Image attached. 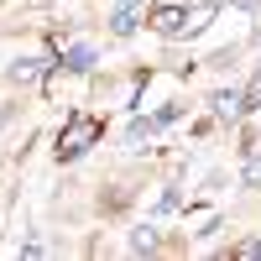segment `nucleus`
Here are the masks:
<instances>
[{"instance_id":"obj_12","label":"nucleus","mask_w":261,"mask_h":261,"mask_svg":"<svg viewBox=\"0 0 261 261\" xmlns=\"http://www.w3.org/2000/svg\"><path fill=\"white\" fill-rule=\"evenodd\" d=\"M120 6H136V0H120Z\"/></svg>"},{"instance_id":"obj_6","label":"nucleus","mask_w":261,"mask_h":261,"mask_svg":"<svg viewBox=\"0 0 261 261\" xmlns=\"http://www.w3.org/2000/svg\"><path fill=\"white\" fill-rule=\"evenodd\" d=\"M110 27H115V37H130V32H136V6H115Z\"/></svg>"},{"instance_id":"obj_8","label":"nucleus","mask_w":261,"mask_h":261,"mask_svg":"<svg viewBox=\"0 0 261 261\" xmlns=\"http://www.w3.org/2000/svg\"><path fill=\"white\" fill-rule=\"evenodd\" d=\"M246 110H261V73L251 79V89H246Z\"/></svg>"},{"instance_id":"obj_10","label":"nucleus","mask_w":261,"mask_h":261,"mask_svg":"<svg viewBox=\"0 0 261 261\" xmlns=\"http://www.w3.org/2000/svg\"><path fill=\"white\" fill-rule=\"evenodd\" d=\"M241 256H261V241H251V246H241Z\"/></svg>"},{"instance_id":"obj_1","label":"nucleus","mask_w":261,"mask_h":261,"mask_svg":"<svg viewBox=\"0 0 261 261\" xmlns=\"http://www.w3.org/2000/svg\"><path fill=\"white\" fill-rule=\"evenodd\" d=\"M94 136H99V120H94V115H73V120H68V130L58 136V157H63V162H73V157H79V151L89 146Z\"/></svg>"},{"instance_id":"obj_4","label":"nucleus","mask_w":261,"mask_h":261,"mask_svg":"<svg viewBox=\"0 0 261 261\" xmlns=\"http://www.w3.org/2000/svg\"><path fill=\"white\" fill-rule=\"evenodd\" d=\"M63 68L89 73V68H94V47H84V42H79V47H68V53H63Z\"/></svg>"},{"instance_id":"obj_2","label":"nucleus","mask_w":261,"mask_h":261,"mask_svg":"<svg viewBox=\"0 0 261 261\" xmlns=\"http://www.w3.org/2000/svg\"><path fill=\"white\" fill-rule=\"evenodd\" d=\"M151 27H157L162 37H178V32H188V11H178V6H162L157 16H151Z\"/></svg>"},{"instance_id":"obj_11","label":"nucleus","mask_w":261,"mask_h":261,"mask_svg":"<svg viewBox=\"0 0 261 261\" xmlns=\"http://www.w3.org/2000/svg\"><path fill=\"white\" fill-rule=\"evenodd\" d=\"M261 6V0H235V11H256Z\"/></svg>"},{"instance_id":"obj_7","label":"nucleus","mask_w":261,"mask_h":261,"mask_svg":"<svg viewBox=\"0 0 261 261\" xmlns=\"http://www.w3.org/2000/svg\"><path fill=\"white\" fill-rule=\"evenodd\" d=\"M209 16H214V0H199V6L188 11V32H199V27H209Z\"/></svg>"},{"instance_id":"obj_3","label":"nucleus","mask_w":261,"mask_h":261,"mask_svg":"<svg viewBox=\"0 0 261 261\" xmlns=\"http://www.w3.org/2000/svg\"><path fill=\"white\" fill-rule=\"evenodd\" d=\"M209 105H214V115H225V120H235V115L246 110V94H235V89H220V94H214Z\"/></svg>"},{"instance_id":"obj_9","label":"nucleus","mask_w":261,"mask_h":261,"mask_svg":"<svg viewBox=\"0 0 261 261\" xmlns=\"http://www.w3.org/2000/svg\"><path fill=\"white\" fill-rule=\"evenodd\" d=\"M130 246H136V251H151V246H157V235H151V230H136V241H130Z\"/></svg>"},{"instance_id":"obj_5","label":"nucleus","mask_w":261,"mask_h":261,"mask_svg":"<svg viewBox=\"0 0 261 261\" xmlns=\"http://www.w3.org/2000/svg\"><path fill=\"white\" fill-rule=\"evenodd\" d=\"M37 73H42V63H37V58H21V63H11L6 79H11V84H32Z\"/></svg>"}]
</instances>
